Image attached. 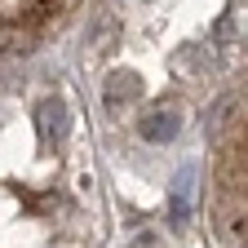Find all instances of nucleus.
Here are the masks:
<instances>
[{"label":"nucleus","mask_w":248,"mask_h":248,"mask_svg":"<svg viewBox=\"0 0 248 248\" xmlns=\"http://www.w3.org/2000/svg\"><path fill=\"white\" fill-rule=\"evenodd\" d=\"M98 186L76 142L71 107L45 93L0 111V248H89Z\"/></svg>","instance_id":"nucleus-1"},{"label":"nucleus","mask_w":248,"mask_h":248,"mask_svg":"<svg viewBox=\"0 0 248 248\" xmlns=\"http://www.w3.org/2000/svg\"><path fill=\"white\" fill-rule=\"evenodd\" d=\"M204 217L213 248H248V89L213 124Z\"/></svg>","instance_id":"nucleus-2"},{"label":"nucleus","mask_w":248,"mask_h":248,"mask_svg":"<svg viewBox=\"0 0 248 248\" xmlns=\"http://www.w3.org/2000/svg\"><path fill=\"white\" fill-rule=\"evenodd\" d=\"M80 0H0V53L36 45L49 27H58Z\"/></svg>","instance_id":"nucleus-3"},{"label":"nucleus","mask_w":248,"mask_h":248,"mask_svg":"<svg viewBox=\"0 0 248 248\" xmlns=\"http://www.w3.org/2000/svg\"><path fill=\"white\" fill-rule=\"evenodd\" d=\"M177 133H182V115L177 111H146L138 120V138L146 146H169Z\"/></svg>","instance_id":"nucleus-4"}]
</instances>
